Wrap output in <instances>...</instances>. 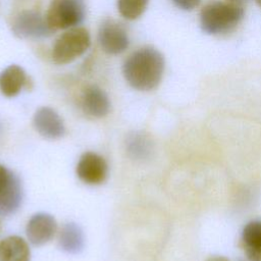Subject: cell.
Listing matches in <instances>:
<instances>
[{
	"mask_svg": "<svg viewBox=\"0 0 261 261\" xmlns=\"http://www.w3.org/2000/svg\"><path fill=\"white\" fill-rule=\"evenodd\" d=\"M162 53L152 46L133 52L123 62L122 73L128 85L139 91H151L158 87L164 72Z\"/></svg>",
	"mask_w": 261,
	"mask_h": 261,
	"instance_id": "obj_1",
	"label": "cell"
},
{
	"mask_svg": "<svg viewBox=\"0 0 261 261\" xmlns=\"http://www.w3.org/2000/svg\"><path fill=\"white\" fill-rule=\"evenodd\" d=\"M244 8L236 2L213 1L200 12V25L208 35H222L232 31L242 21Z\"/></svg>",
	"mask_w": 261,
	"mask_h": 261,
	"instance_id": "obj_2",
	"label": "cell"
},
{
	"mask_svg": "<svg viewBox=\"0 0 261 261\" xmlns=\"http://www.w3.org/2000/svg\"><path fill=\"white\" fill-rule=\"evenodd\" d=\"M90 45V34L85 28H71L56 40L52 50V59L56 64H67L82 56Z\"/></svg>",
	"mask_w": 261,
	"mask_h": 261,
	"instance_id": "obj_3",
	"label": "cell"
},
{
	"mask_svg": "<svg viewBox=\"0 0 261 261\" xmlns=\"http://www.w3.org/2000/svg\"><path fill=\"white\" fill-rule=\"evenodd\" d=\"M85 16L86 5L83 0H52L45 18L55 31L75 28L83 22Z\"/></svg>",
	"mask_w": 261,
	"mask_h": 261,
	"instance_id": "obj_4",
	"label": "cell"
},
{
	"mask_svg": "<svg viewBox=\"0 0 261 261\" xmlns=\"http://www.w3.org/2000/svg\"><path fill=\"white\" fill-rule=\"evenodd\" d=\"M13 34L22 39L45 38L52 35L53 29L38 11L23 10L19 12L12 22Z\"/></svg>",
	"mask_w": 261,
	"mask_h": 261,
	"instance_id": "obj_5",
	"label": "cell"
},
{
	"mask_svg": "<svg viewBox=\"0 0 261 261\" xmlns=\"http://www.w3.org/2000/svg\"><path fill=\"white\" fill-rule=\"evenodd\" d=\"M98 42L102 50L110 55H117L128 47V35L124 27L113 20L103 21L98 31Z\"/></svg>",
	"mask_w": 261,
	"mask_h": 261,
	"instance_id": "obj_6",
	"label": "cell"
},
{
	"mask_svg": "<svg viewBox=\"0 0 261 261\" xmlns=\"http://www.w3.org/2000/svg\"><path fill=\"white\" fill-rule=\"evenodd\" d=\"M75 172L77 177L87 185H100L108 174L105 159L95 152H85L79 159Z\"/></svg>",
	"mask_w": 261,
	"mask_h": 261,
	"instance_id": "obj_7",
	"label": "cell"
},
{
	"mask_svg": "<svg viewBox=\"0 0 261 261\" xmlns=\"http://www.w3.org/2000/svg\"><path fill=\"white\" fill-rule=\"evenodd\" d=\"M57 227V222L51 214L39 212L34 214L27 223V238L34 246H43L54 238Z\"/></svg>",
	"mask_w": 261,
	"mask_h": 261,
	"instance_id": "obj_8",
	"label": "cell"
},
{
	"mask_svg": "<svg viewBox=\"0 0 261 261\" xmlns=\"http://www.w3.org/2000/svg\"><path fill=\"white\" fill-rule=\"evenodd\" d=\"M36 130L44 138L56 140L65 134V125L60 115L50 107L39 108L33 117Z\"/></svg>",
	"mask_w": 261,
	"mask_h": 261,
	"instance_id": "obj_9",
	"label": "cell"
},
{
	"mask_svg": "<svg viewBox=\"0 0 261 261\" xmlns=\"http://www.w3.org/2000/svg\"><path fill=\"white\" fill-rule=\"evenodd\" d=\"M81 107L91 117L102 118L110 111V100L106 92L96 85L87 86L81 96Z\"/></svg>",
	"mask_w": 261,
	"mask_h": 261,
	"instance_id": "obj_10",
	"label": "cell"
},
{
	"mask_svg": "<svg viewBox=\"0 0 261 261\" xmlns=\"http://www.w3.org/2000/svg\"><path fill=\"white\" fill-rule=\"evenodd\" d=\"M23 198L22 185L19 177L11 172L8 182L0 193V214L10 215L18 210Z\"/></svg>",
	"mask_w": 261,
	"mask_h": 261,
	"instance_id": "obj_11",
	"label": "cell"
},
{
	"mask_svg": "<svg viewBox=\"0 0 261 261\" xmlns=\"http://www.w3.org/2000/svg\"><path fill=\"white\" fill-rule=\"evenodd\" d=\"M28 76L22 67L11 64L0 73V91L6 97L16 96L27 85Z\"/></svg>",
	"mask_w": 261,
	"mask_h": 261,
	"instance_id": "obj_12",
	"label": "cell"
},
{
	"mask_svg": "<svg viewBox=\"0 0 261 261\" xmlns=\"http://www.w3.org/2000/svg\"><path fill=\"white\" fill-rule=\"evenodd\" d=\"M242 243L249 261H261V220H252L244 226Z\"/></svg>",
	"mask_w": 261,
	"mask_h": 261,
	"instance_id": "obj_13",
	"label": "cell"
},
{
	"mask_svg": "<svg viewBox=\"0 0 261 261\" xmlns=\"http://www.w3.org/2000/svg\"><path fill=\"white\" fill-rule=\"evenodd\" d=\"M28 243L18 236H9L0 242V261H30Z\"/></svg>",
	"mask_w": 261,
	"mask_h": 261,
	"instance_id": "obj_14",
	"label": "cell"
},
{
	"mask_svg": "<svg viewBox=\"0 0 261 261\" xmlns=\"http://www.w3.org/2000/svg\"><path fill=\"white\" fill-rule=\"evenodd\" d=\"M59 247L68 254H79L85 247V236L81 226L74 222L65 223L58 237Z\"/></svg>",
	"mask_w": 261,
	"mask_h": 261,
	"instance_id": "obj_15",
	"label": "cell"
},
{
	"mask_svg": "<svg viewBox=\"0 0 261 261\" xmlns=\"http://www.w3.org/2000/svg\"><path fill=\"white\" fill-rule=\"evenodd\" d=\"M126 151L134 159H145L152 151V143L149 137L142 132H134L126 139Z\"/></svg>",
	"mask_w": 261,
	"mask_h": 261,
	"instance_id": "obj_16",
	"label": "cell"
},
{
	"mask_svg": "<svg viewBox=\"0 0 261 261\" xmlns=\"http://www.w3.org/2000/svg\"><path fill=\"white\" fill-rule=\"evenodd\" d=\"M149 0H117L119 13L126 19H137L148 6Z\"/></svg>",
	"mask_w": 261,
	"mask_h": 261,
	"instance_id": "obj_17",
	"label": "cell"
},
{
	"mask_svg": "<svg viewBox=\"0 0 261 261\" xmlns=\"http://www.w3.org/2000/svg\"><path fill=\"white\" fill-rule=\"evenodd\" d=\"M173 4L182 10H193L196 8L201 0H171Z\"/></svg>",
	"mask_w": 261,
	"mask_h": 261,
	"instance_id": "obj_18",
	"label": "cell"
},
{
	"mask_svg": "<svg viewBox=\"0 0 261 261\" xmlns=\"http://www.w3.org/2000/svg\"><path fill=\"white\" fill-rule=\"evenodd\" d=\"M10 173H11V171H9L6 167H4L3 165L0 164V193L3 191V189L7 185Z\"/></svg>",
	"mask_w": 261,
	"mask_h": 261,
	"instance_id": "obj_19",
	"label": "cell"
},
{
	"mask_svg": "<svg viewBox=\"0 0 261 261\" xmlns=\"http://www.w3.org/2000/svg\"><path fill=\"white\" fill-rule=\"evenodd\" d=\"M206 261H229L226 257L224 256H219V255H214L209 257Z\"/></svg>",
	"mask_w": 261,
	"mask_h": 261,
	"instance_id": "obj_20",
	"label": "cell"
},
{
	"mask_svg": "<svg viewBox=\"0 0 261 261\" xmlns=\"http://www.w3.org/2000/svg\"><path fill=\"white\" fill-rule=\"evenodd\" d=\"M256 3L261 7V0H256Z\"/></svg>",
	"mask_w": 261,
	"mask_h": 261,
	"instance_id": "obj_21",
	"label": "cell"
},
{
	"mask_svg": "<svg viewBox=\"0 0 261 261\" xmlns=\"http://www.w3.org/2000/svg\"><path fill=\"white\" fill-rule=\"evenodd\" d=\"M0 229H1V220H0Z\"/></svg>",
	"mask_w": 261,
	"mask_h": 261,
	"instance_id": "obj_22",
	"label": "cell"
}]
</instances>
